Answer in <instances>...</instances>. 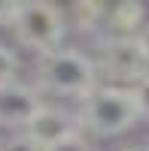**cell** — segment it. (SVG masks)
<instances>
[{
    "label": "cell",
    "mask_w": 149,
    "mask_h": 151,
    "mask_svg": "<svg viewBox=\"0 0 149 151\" xmlns=\"http://www.w3.org/2000/svg\"><path fill=\"white\" fill-rule=\"evenodd\" d=\"M101 85V73L88 52L61 45L55 52L37 58V88L58 97L85 100Z\"/></svg>",
    "instance_id": "1"
},
{
    "label": "cell",
    "mask_w": 149,
    "mask_h": 151,
    "mask_svg": "<svg viewBox=\"0 0 149 151\" xmlns=\"http://www.w3.org/2000/svg\"><path fill=\"white\" fill-rule=\"evenodd\" d=\"M76 118H79V127L85 133L116 139V136L128 133L131 127H137L140 109H137V100H134L131 88L97 85L85 100H79Z\"/></svg>",
    "instance_id": "2"
},
{
    "label": "cell",
    "mask_w": 149,
    "mask_h": 151,
    "mask_svg": "<svg viewBox=\"0 0 149 151\" xmlns=\"http://www.w3.org/2000/svg\"><path fill=\"white\" fill-rule=\"evenodd\" d=\"M9 30H12L18 45H24L37 58H43V55L64 45V36H67L70 27H67L64 9L34 0V3H15Z\"/></svg>",
    "instance_id": "3"
},
{
    "label": "cell",
    "mask_w": 149,
    "mask_h": 151,
    "mask_svg": "<svg viewBox=\"0 0 149 151\" xmlns=\"http://www.w3.org/2000/svg\"><path fill=\"white\" fill-rule=\"evenodd\" d=\"M94 64H97V73L110 79L107 85H119V88H134L149 73V64L143 58L137 36H107V40H101Z\"/></svg>",
    "instance_id": "4"
},
{
    "label": "cell",
    "mask_w": 149,
    "mask_h": 151,
    "mask_svg": "<svg viewBox=\"0 0 149 151\" xmlns=\"http://www.w3.org/2000/svg\"><path fill=\"white\" fill-rule=\"evenodd\" d=\"M43 103L46 100L37 85H28L21 79L0 85V127H9L12 133L28 130V124L43 109Z\"/></svg>",
    "instance_id": "5"
},
{
    "label": "cell",
    "mask_w": 149,
    "mask_h": 151,
    "mask_svg": "<svg viewBox=\"0 0 149 151\" xmlns=\"http://www.w3.org/2000/svg\"><path fill=\"white\" fill-rule=\"evenodd\" d=\"M76 130H82L76 112H67V109L52 106V103H43V109L34 115V121L28 124L24 133H28L34 142H40L43 148H52L55 142L67 139V136L76 133Z\"/></svg>",
    "instance_id": "6"
},
{
    "label": "cell",
    "mask_w": 149,
    "mask_h": 151,
    "mask_svg": "<svg viewBox=\"0 0 149 151\" xmlns=\"http://www.w3.org/2000/svg\"><path fill=\"white\" fill-rule=\"evenodd\" d=\"M146 9L140 3H119V6H104V33L107 36H140L146 27Z\"/></svg>",
    "instance_id": "7"
},
{
    "label": "cell",
    "mask_w": 149,
    "mask_h": 151,
    "mask_svg": "<svg viewBox=\"0 0 149 151\" xmlns=\"http://www.w3.org/2000/svg\"><path fill=\"white\" fill-rule=\"evenodd\" d=\"M18 70H21V60H18V55L12 52L9 45H3V42H0V85L18 82Z\"/></svg>",
    "instance_id": "8"
},
{
    "label": "cell",
    "mask_w": 149,
    "mask_h": 151,
    "mask_svg": "<svg viewBox=\"0 0 149 151\" xmlns=\"http://www.w3.org/2000/svg\"><path fill=\"white\" fill-rule=\"evenodd\" d=\"M0 151H46V148L40 142H34L24 130H18V133H9L0 139Z\"/></svg>",
    "instance_id": "9"
},
{
    "label": "cell",
    "mask_w": 149,
    "mask_h": 151,
    "mask_svg": "<svg viewBox=\"0 0 149 151\" xmlns=\"http://www.w3.org/2000/svg\"><path fill=\"white\" fill-rule=\"evenodd\" d=\"M46 151H94V145H91L88 136H85V130H76V133H70L67 139L55 142L52 148H46Z\"/></svg>",
    "instance_id": "10"
},
{
    "label": "cell",
    "mask_w": 149,
    "mask_h": 151,
    "mask_svg": "<svg viewBox=\"0 0 149 151\" xmlns=\"http://www.w3.org/2000/svg\"><path fill=\"white\" fill-rule=\"evenodd\" d=\"M131 91H134V100H137V109H140V121L149 118V73L131 88Z\"/></svg>",
    "instance_id": "11"
},
{
    "label": "cell",
    "mask_w": 149,
    "mask_h": 151,
    "mask_svg": "<svg viewBox=\"0 0 149 151\" xmlns=\"http://www.w3.org/2000/svg\"><path fill=\"white\" fill-rule=\"evenodd\" d=\"M12 9H15V3L0 0V27H9V21H12Z\"/></svg>",
    "instance_id": "12"
},
{
    "label": "cell",
    "mask_w": 149,
    "mask_h": 151,
    "mask_svg": "<svg viewBox=\"0 0 149 151\" xmlns=\"http://www.w3.org/2000/svg\"><path fill=\"white\" fill-rule=\"evenodd\" d=\"M137 42H140V48H143V58H146V64H149V21H146V27L140 30Z\"/></svg>",
    "instance_id": "13"
},
{
    "label": "cell",
    "mask_w": 149,
    "mask_h": 151,
    "mask_svg": "<svg viewBox=\"0 0 149 151\" xmlns=\"http://www.w3.org/2000/svg\"><path fill=\"white\" fill-rule=\"evenodd\" d=\"M119 151H146V148H119Z\"/></svg>",
    "instance_id": "14"
},
{
    "label": "cell",
    "mask_w": 149,
    "mask_h": 151,
    "mask_svg": "<svg viewBox=\"0 0 149 151\" xmlns=\"http://www.w3.org/2000/svg\"><path fill=\"white\" fill-rule=\"evenodd\" d=\"M146 151H149V145H146Z\"/></svg>",
    "instance_id": "15"
}]
</instances>
